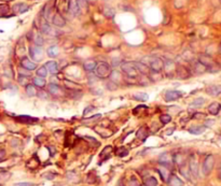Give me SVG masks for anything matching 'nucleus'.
<instances>
[{
  "instance_id": "1",
  "label": "nucleus",
  "mask_w": 221,
  "mask_h": 186,
  "mask_svg": "<svg viewBox=\"0 0 221 186\" xmlns=\"http://www.w3.org/2000/svg\"><path fill=\"white\" fill-rule=\"evenodd\" d=\"M121 69L128 77H137L140 74L136 67V63H134V61H125V63H123L121 65Z\"/></svg>"
},
{
  "instance_id": "2",
  "label": "nucleus",
  "mask_w": 221,
  "mask_h": 186,
  "mask_svg": "<svg viewBox=\"0 0 221 186\" xmlns=\"http://www.w3.org/2000/svg\"><path fill=\"white\" fill-rule=\"evenodd\" d=\"M95 71L98 79H106V77H109L110 72H111V68H110V65L108 63L101 61L96 66Z\"/></svg>"
},
{
  "instance_id": "3",
  "label": "nucleus",
  "mask_w": 221,
  "mask_h": 186,
  "mask_svg": "<svg viewBox=\"0 0 221 186\" xmlns=\"http://www.w3.org/2000/svg\"><path fill=\"white\" fill-rule=\"evenodd\" d=\"M149 61L146 63L145 65L149 66V68L151 69L154 72H160L164 69V61L161 58H157V57H153V58H148Z\"/></svg>"
},
{
  "instance_id": "4",
  "label": "nucleus",
  "mask_w": 221,
  "mask_h": 186,
  "mask_svg": "<svg viewBox=\"0 0 221 186\" xmlns=\"http://www.w3.org/2000/svg\"><path fill=\"white\" fill-rule=\"evenodd\" d=\"M215 165V158L212 155H208L206 156V158L204 159L203 166H202V172H203L204 175H208L210 172H212V168H214Z\"/></svg>"
},
{
  "instance_id": "5",
  "label": "nucleus",
  "mask_w": 221,
  "mask_h": 186,
  "mask_svg": "<svg viewBox=\"0 0 221 186\" xmlns=\"http://www.w3.org/2000/svg\"><path fill=\"white\" fill-rule=\"evenodd\" d=\"M42 48L41 46L35 45L30 46L29 48V55L35 61H40L42 59Z\"/></svg>"
},
{
  "instance_id": "6",
  "label": "nucleus",
  "mask_w": 221,
  "mask_h": 186,
  "mask_svg": "<svg viewBox=\"0 0 221 186\" xmlns=\"http://www.w3.org/2000/svg\"><path fill=\"white\" fill-rule=\"evenodd\" d=\"M189 169L191 174L193 175L194 177H198V165H197V160H196L194 155H191V157H190L189 159Z\"/></svg>"
},
{
  "instance_id": "7",
  "label": "nucleus",
  "mask_w": 221,
  "mask_h": 186,
  "mask_svg": "<svg viewBox=\"0 0 221 186\" xmlns=\"http://www.w3.org/2000/svg\"><path fill=\"white\" fill-rule=\"evenodd\" d=\"M68 11L71 15L73 16H78L80 14V9L79 3H78V0H69L68 1Z\"/></svg>"
},
{
  "instance_id": "8",
  "label": "nucleus",
  "mask_w": 221,
  "mask_h": 186,
  "mask_svg": "<svg viewBox=\"0 0 221 186\" xmlns=\"http://www.w3.org/2000/svg\"><path fill=\"white\" fill-rule=\"evenodd\" d=\"M21 67L24 69H26V70H28V71H34L37 69L36 63L31 61L29 58H28V57H25V56H24L21 60Z\"/></svg>"
},
{
  "instance_id": "9",
  "label": "nucleus",
  "mask_w": 221,
  "mask_h": 186,
  "mask_svg": "<svg viewBox=\"0 0 221 186\" xmlns=\"http://www.w3.org/2000/svg\"><path fill=\"white\" fill-rule=\"evenodd\" d=\"M182 97V91H168L165 94V100L166 101H174Z\"/></svg>"
},
{
  "instance_id": "10",
  "label": "nucleus",
  "mask_w": 221,
  "mask_h": 186,
  "mask_svg": "<svg viewBox=\"0 0 221 186\" xmlns=\"http://www.w3.org/2000/svg\"><path fill=\"white\" fill-rule=\"evenodd\" d=\"M206 93L212 97H217V96L221 95V85H209L206 88Z\"/></svg>"
},
{
  "instance_id": "11",
  "label": "nucleus",
  "mask_w": 221,
  "mask_h": 186,
  "mask_svg": "<svg viewBox=\"0 0 221 186\" xmlns=\"http://www.w3.org/2000/svg\"><path fill=\"white\" fill-rule=\"evenodd\" d=\"M52 23L54 24L56 27H64V26L66 25V20H65L64 17H63L62 14L56 13L54 16H53Z\"/></svg>"
},
{
  "instance_id": "12",
  "label": "nucleus",
  "mask_w": 221,
  "mask_h": 186,
  "mask_svg": "<svg viewBox=\"0 0 221 186\" xmlns=\"http://www.w3.org/2000/svg\"><path fill=\"white\" fill-rule=\"evenodd\" d=\"M15 118L17 122L24 123V124H32V123L38 122V118L37 117H31V116H28V115H20V116H16Z\"/></svg>"
},
{
  "instance_id": "13",
  "label": "nucleus",
  "mask_w": 221,
  "mask_h": 186,
  "mask_svg": "<svg viewBox=\"0 0 221 186\" xmlns=\"http://www.w3.org/2000/svg\"><path fill=\"white\" fill-rule=\"evenodd\" d=\"M28 10H29V7H28L26 3H23V2L16 3V5L13 7V12L14 13H18V14L25 13V12H27Z\"/></svg>"
},
{
  "instance_id": "14",
  "label": "nucleus",
  "mask_w": 221,
  "mask_h": 186,
  "mask_svg": "<svg viewBox=\"0 0 221 186\" xmlns=\"http://www.w3.org/2000/svg\"><path fill=\"white\" fill-rule=\"evenodd\" d=\"M96 66H97V64H96V61L94 60V59H87V60H85L84 63H83V69H84L85 71H87V72L94 71Z\"/></svg>"
},
{
  "instance_id": "15",
  "label": "nucleus",
  "mask_w": 221,
  "mask_h": 186,
  "mask_svg": "<svg viewBox=\"0 0 221 186\" xmlns=\"http://www.w3.org/2000/svg\"><path fill=\"white\" fill-rule=\"evenodd\" d=\"M44 67L46 68L48 72L52 73V74H54V73H56L57 71H58V65H57L56 61H53V60L48 61V63L44 65Z\"/></svg>"
},
{
  "instance_id": "16",
  "label": "nucleus",
  "mask_w": 221,
  "mask_h": 186,
  "mask_svg": "<svg viewBox=\"0 0 221 186\" xmlns=\"http://www.w3.org/2000/svg\"><path fill=\"white\" fill-rule=\"evenodd\" d=\"M220 110H221V105L219 102H212V103L209 105V107H208V112H209V114H212V115H217V114L220 112Z\"/></svg>"
},
{
  "instance_id": "17",
  "label": "nucleus",
  "mask_w": 221,
  "mask_h": 186,
  "mask_svg": "<svg viewBox=\"0 0 221 186\" xmlns=\"http://www.w3.org/2000/svg\"><path fill=\"white\" fill-rule=\"evenodd\" d=\"M168 179H169L168 180V184L171 186H183L182 180H180L179 177H177V175L171 174V175H169Z\"/></svg>"
},
{
  "instance_id": "18",
  "label": "nucleus",
  "mask_w": 221,
  "mask_h": 186,
  "mask_svg": "<svg viewBox=\"0 0 221 186\" xmlns=\"http://www.w3.org/2000/svg\"><path fill=\"white\" fill-rule=\"evenodd\" d=\"M193 69L194 71H195V73H197V74H201V73H204L205 71H207V67L205 66V65H203L202 63H201L200 60H197L196 63H194L193 65Z\"/></svg>"
},
{
  "instance_id": "19",
  "label": "nucleus",
  "mask_w": 221,
  "mask_h": 186,
  "mask_svg": "<svg viewBox=\"0 0 221 186\" xmlns=\"http://www.w3.org/2000/svg\"><path fill=\"white\" fill-rule=\"evenodd\" d=\"M198 60L202 63L203 65H205L206 67H207V69H209V68H212V66H214V60H212L210 57H208V56H204V55H202V56L200 57V59Z\"/></svg>"
},
{
  "instance_id": "20",
  "label": "nucleus",
  "mask_w": 221,
  "mask_h": 186,
  "mask_svg": "<svg viewBox=\"0 0 221 186\" xmlns=\"http://www.w3.org/2000/svg\"><path fill=\"white\" fill-rule=\"evenodd\" d=\"M149 132H148V129H147L146 127H140L138 129V131L136 132V137L138 139H140V140H146L147 137H148Z\"/></svg>"
},
{
  "instance_id": "21",
  "label": "nucleus",
  "mask_w": 221,
  "mask_h": 186,
  "mask_svg": "<svg viewBox=\"0 0 221 186\" xmlns=\"http://www.w3.org/2000/svg\"><path fill=\"white\" fill-rule=\"evenodd\" d=\"M49 93L52 94V95H58V94L62 93V88L55 83H50L49 84Z\"/></svg>"
},
{
  "instance_id": "22",
  "label": "nucleus",
  "mask_w": 221,
  "mask_h": 186,
  "mask_svg": "<svg viewBox=\"0 0 221 186\" xmlns=\"http://www.w3.org/2000/svg\"><path fill=\"white\" fill-rule=\"evenodd\" d=\"M111 152H112V146H110V145L106 146V148L101 151V153H100L101 160H107V159L110 157V155H111Z\"/></svg>"
},
{
  "instance_id": "23",
  "label": "nucleus",
  "mask_w": 221,
  "mask_h": 186,
  "mask_svg": "<svg viewBox=\"0 0 221 186\" xmlns=\"http://www.w3.org/2000/svg\"><path fill=\"white\" fill-rule=\"evenodd\" d=\"M32 82H34L35 86L40 87V88L44 87V86H46V79H44V77H34Z\"/></svg>"
},
{
  "instance_id": "24",
  "label": "nucleus",
  "mask_w": 221,
  "mask_h": 186,
  "mask_svg": "<svg viewBox=\"0 0 221 186\" xmlns=\"http://www.w3.org/2000/svg\"><path fill=\"white\" fill-rule=\"evenodd\" d=\"M159 160H160V163L164 167H168L169 165H171V159H169L168 154H167V153H164V154L161 155Z\"/></svg>"
},
{
  "instance_id": "25",
  "label": "nucleus",
  "mask_w": 221,
  "mask_h": 186,
  "mask_svg": "<svg viewBox=\"0 0 221 186\" xmlns=\"http://www.w3.org/2000/svg\"><path fill=\"white\" fill-rule=\"evenodd\" d=\"M205 131V126H192L189 129V132L192 134H201Z\"/></svg>"
},
{
  "instance_id": "26",
  "label": "nucleus",
  "mask_w": 221,
  "mask_h": 186,
  "mask_svg": "<svg viewBox=\"0 0 221 186\" xmlns=\"http://www.w3.org/2000/svg\"><path fill=\"white\" fill-rule=\"evenodd\" d=\"M145 186H157V180L154 177H146L144 181Z\"/></svg>"
},
{
  "instance_id": "27",
  "label": "nucleus",
  "mask_w": 221,
  "mask_h": 186,
  "mask_svg": "<svg viewBox=\"0 0 221 186\" xmlns=\"http://www.w3.org/2000/svg\"><path fill=\"white\" fill-rule=\"evenodd\" d=\"M136 67H137V69H138V71H139V73H142V74H148V68L149 67L147 66V65H145V64H142V63H136Z\"/></svg>"
},
{
  "instance_id": "28",
  "label": "nucleus",
  "mask_w": 221,
  "mask_h": 186,
  "mask_svg": "<svg viewBox=\"0 0 221 186\" xmlns=\"http://www.w3.org/2000/svg\"><path fill=\"white\" fill-rule=\"evenodd\" d=\"M46 53H48V55L50 57H56L57 55H58V46L56 45L50 46V48H48V51H46Z\"/></svg>"
},
{
  "instance_id": "29",
  "label": "nucleus",
  "mask_w": 221,
  "mask_h": 186,
  "mask_svg": "<svg viewBox=\"0 0 221 186\" xmlns=\"http://www.w3.org/2000/svg\"><path fill=\"white\" fill-rule=\"evenodd\" d=\"M26 93L29 97H34V96L37 95V91H36V87L35 85L32 84H28L26 85Z\"/></svg>"
},
{
  "instance_id": "30",
  "label": "nucleus",
  "mask_w": 221,
  "mask_h": 186,
  "mask_svg": "<svg viewBox=\"0 0 221 186\" xmlns=\"http://www.w3.org/2000/svg\"><path fill=\"white\" fill-rule=\"evenodd\" d=\"M133 97H134V99L138 100V101H147V100L149 99L148 94H146V93H137V94H135Z\"/></svg>"
},
{
  "instance_id": "31",
  "label": "nucleus",
  "mask_w": 221,
  "mask_h": 186,
  "mask_svg": "<svg viewBox=\"0 0 221 186\" xmlns=\"http://www.w3.org/2000/svg\"><path fill=\"white\" fill-rule=\"evenodd\" d=\"M109 77H110V81L116 83V82H119L120 77H121V74H120V72H119V71L112 70L111 72H110V74H109Z\"/></svg>"
},
{
  "instance_id": "32",
  "label": "nucleus",
  "mask_w": 221,
  "mask_h": 186,
  "mask_svg": "<svg viewBox=\"0 0 221 186\" xmlns=\"http://www.w3.org/2000/svg\"><path fill=\"white\" fill-rule=\"evenodd\" d=\"M18 83L21 85H28L29 84V77L27 75H23V74H18V79H17Z\"/></svg>"
},
{
  "instance_id": "33",
  "label": "nucleus",
  "mask_w": 221,
  "mask_h": 186,
  "mask_svg": "<svg viewBox=\"0 0 221 186\" xmlns=\"http://www.w3.org/2000/svg\"><path fill=\"white\" fill-rule=\"evenodd\" d=\"M36 73H37V75H38V77H46V75H48V70H46V68L44 66H41V67H39V68L37 69Z\"/></svg>"
},
{
  "instance_id": "34",
  "label": "nucleus",
  "mask_w": 221,
  "mask_h": 186,
  "mask_svg": "<svg viewBox=\"0 0 221 186\" xmlns=\"http://www.w3.org/2000/svg\"><path fill=\"white\" fill-rule=\"evenodd\" d=\"M159 172H160V174H161V177H162L163 181H165V182L167 181V179H168L169 175H171V173L168 172V170H166V169H165L164 166H163L162 169H159Z\"/></svg>"
},
{
  "instance_id": "35",
  "label": "nucleus",
  "mask_w": 221,
  "mask_h": 186,
  "mask_svg": "<svg viewBox=\"0 0 221 186\" xmlns=\"http://www.w3.org/2000/svg\"><path fill=\"white\" fill-rule=\"evenodd\" d=\"M204 102H205V99H204V98H202V97H200V98H197V99L194 100V101L191 103V106H190V107L198 108V107H201V106H203Z\"/></svg>"
},
{
  "instance_id": "36",
  "label": "nucleus",
  "mask_w": 221,
  "mask_h": 186,
  "mask_svg": "<svg viewBox=\"0 0 221 186\" xmlns=\"http://www.w3.org/2000/svg\"><path fill=\"white\" fill-rule=\"evenodd\" d=\"M174 161H175L176 163H177L178 166H182V165H185V159H183V156L180 154H177L174 156Z\"/></svg>"
},
{
  "instance_id": "37",
  "label": "nucleus",
  "mask_w": 221,
  "mask_h": 186,
  "mask_svg": "<svg viewBox=\"0 0 221 186\" xmlns=\"http://www.w3.org/2000/svg\"><path fill=\"white\" fill-rule=\"evenodd\" d=\"M127 154H128V150L126 148H123V146H121V148H119L118 150H116V155H118L119 157H124Z\"/></svg>"
},
{
  "instance_id": "38",
  "label": "nucleus",
  "mask_w": 221,
  "mask_h": 186,
  "mask_svg": "<svg viewBox=\"0 0 221 186\" xmlns=\"http://www.w3.org/2000/svg\"><path fill=\"white\" fill-rule=\"evenodd\" d=\"M41 31L43 32V34H51V31H52V28H51V26L49 25L46 22H44V23L41 25Z\"/></svg>"
},
{
  "instance_id": "39",
  "label": "nucleus",
  "mask_w": 221,
  "mask_h": 186,
  "mask_svg": "<svg viewBox=\"0 0 221 186\" xmlns=\"http://www.w3.org/2000/svg\"><path fill=\"white\" fill-rule=\"evenodd\" d=\"M34 42H35V45L42 46V44L44 43V40L41 37V34H37V36L34 38Z\"/></svg>"
},
{
  "instance_id": "40",
  "label": "nucleus",
  "mask_w": 221,
  "mask_h": 186,
  "mask_svg": "<svg viewBox=\"0 0 221 186\" xmlns=\"http://www.w3.org/2000/svg\"><path fill=\"white\" fill-rule=\"evenodd\" d=\"M160 120H161L162 124H168L171 120V116L168 115V114H162V115L160 116Z\"/></svg>"
},
{
  "instance_id": "41",
  "label": "nucleus",
  "mask_w": 221,
  "mask_h": 186,
  "mask_svg": "<svg viewBox=\"0 0 221 186\" xmlns=\"http://www.w3.org/2000/svg\"><path fill=\"white\" fill-rule=\"evenodd\" d=\"M9 5H0V17L1 16H5L6 14H8L9 12Z\"/></svg>"
},
{
  "instance_id": "42",
  "label": "nucleus",
  "mask_w": 221,
  "mask_h": 186,
  "mask_svg": "<svg viewBox=\"0 0 221 186\" xmlns=\"http://www.w3.org/2000/svg\"><path fill=\"white\" fill-rule=\"evenodd\" d=\"M128 186H140V184H139L138 180L135 179L134 177H131V180L128 181Z\"/></svg>"
},
{
  "instance_id": "43",
  "label": "nucleus",
  "mask_w": 221,
  "mask_h": 186,
  "mask_svg": "<svg viewBox=\"0 0 221 186\" xmlns=\"http://www.w3.org/2000/svg\"><path fill=\"white\" fill-rule=\"evenodd\" d=\"M107 88L108 89H110V91H114V89H116L118 88V85L114 83V82H108L107 83Z\"/></svg>"
},
{
  "instance_id": "44",
  "label": "nucleus",
  "mask_w": 221,
  "mask_h": 186,
  "mask_svg": "<svg viewBox=\"0 0 221 186\" xmlns=\"http://www.w3.org/2000/svg\"><path fill=\"white\" fill-rule=\"evenodd\" d=\"M78 3H79L80 9H87V0H78Z\"/></svg>"
},
{
  "instance_id": "45",
  "label": "nucleus",
  "mask_w": 221,
  "mask_h": 186,
  "mask_svg": "<svg viewBox=\"0 0 221 186\" xmlns=\"http://www.w3.org/2000/svg\"><path fill=\"white\" fill-rule=\"evenodd\" d=\"M192 117L194 118V120H200V118H204L205 117V114L204 113H200V112H197V113H195L194 114Z\"/></svg>"
},
{
  "instance_id": "46",
  "label": "nucleus",
  "mask_w": 221,
  "mask_h": 186,
  "mask_svg": "<svg viewBox=\"0 0 221 186\" xmlns=\"http://www.w3.org/2000/svg\"><path fill=\"white\" fill-rule=\"evenodd\" d=\"M29 72L30 71H28V70H26V69H24V68H22V69H20V74H23V75H27V77H29Z\"/></svg>"
},
{
  "instance_id": "47",
  "label": "nucleus",
  "mask_w": 221,
  "mask_h": 186,
  "mask_svg": "<svg viewBox=\"0 0 221 186\" xmlns=\"http://www.w3.org/2000/svg\"><path fill=\"white\" fill-rule=\"evenodd\" d=\"M93 109H94V107H92V106H89V107H87V108H85L84 111H83V115H87V114L90 113V112H91Z\"/></svg>"
},
{
  "instance_id": "48",
  "label": "nucleus",
  "mask_w": 221,
  "mask_h": 186,
  "mask_svg": "<svg viewBox=\"0 0 221 186\" xmlns=\"http://www.w3.org/2000/svg\"><path fill=\"white\" fill-rule=\"evenodd\" d=\"M37 95H38L39 98H43V99H46V98H48V95H46L44 91H40V93L37 94Z\"/></svg>"
},
{
  "instance_id": "49",
  "label": "nucleus",
  "mask_w": 221,
  "mask_h": 186,
  "mask_svg": "<svg viewBox=\"0 0 221 186\" xmlns=\"http://www.w3.org/2000/svg\"><path fill=\"white\" fill-rule=\"evenodd\" d=\"M14 186H34V184H31V183H17V184H15Z\"/></svg>"
},
{
  "instance_id": "50",
  "label": "nucleus",
  "mask_w": 221,
  "mask_h": 186,
  "mask_svg": "<svg viewBox=\"0 0 221 186\" xmlns=\"http://www.w3.org/2000/svg\"><path fill=\"white\" fill-rule=\"evenodd\" d=\"M119 64H120V59H119V58H113V60H112V66L116 67Z\"/></svg>"
},
{
  "instance_id": "51",
  "label": "nucleus",
  "mask_w": 221,
  "mask_h": 186,
  "mask_svg": "<svg viewBox=\"0 0 221 186\" xmlns=\"http://www.w3.org/2000/svg\"><path fill=\"white\" fill-rule=\"evenodd\" d=\"M5 156H6V152L3 150H0V161L5 158Z\"/></svg>"
},
{
  "instance_id": "52",
  "label": "nucleus",
  "mask_w": 221,
  "mask_h": 186,
  "mask_svg": "<svg viewBox=\"0 0 221 186\" xmlns=\"http://www.w3.org/2000/svg\"><path fill=\"white\" fill-rule=\"evenodd\" d=\"M43 177H46V179H48V180H53V179H54L55 175H54V174H49V173H48V174H44Z\"/></svg>"
},
{
  "instance_id": "53",
  "label": "nucleus",
  "mask_w": 221,
  "mask_h": 186,
  "mask_svg": "<svg viewBox=\"0 0 221 186\" xmlns=\"http://www.w3.org/2000/svg\"><path fill=\"white\" fill-rule=\"evenodd\" d=\"M49 151H51V156H53L55 154V152H56V150L53 146H49Z\"/></svg>"
},
{
  "instance_id": "54",
  "label": "nucleus",
  "mask_w": 221,
  "mask_h": 186,
  "mask_svg": "<svg viewBox=\"0 0 221 186\" xmlns=\"http://www.w3.org/2000/svg\"><path fill=\"white\" fill-rule=\"evenodd\" d=\"M219 177L221 179V166H220V169H219Z\"/></svg>"
},
{
  "instance_id": "55",
  "label": "nucleus",
  "mask_w": 221,
  "mask_h": 186,
  "mask_svg": "<svg viewBox=\"0 0 221 186\" xmlns=\"http://www.w3.org/2000/svg\"><path fill=\"white\" fill-rule=\"evenodd\" d=\"M95 0H87V2H94Z\"/></svg>"
}]
</instances>
